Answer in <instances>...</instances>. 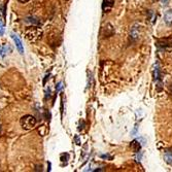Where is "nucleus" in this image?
<instances>
[{
  "instance_id": "423d86ee",
  "label": "nucleus",
  "mask_w": 172,
  "mask_h": 172,
  "mask_svg": "<svg viewBox=\"0 0 172 172\" xmlns=\"http://www.w3.org/2000/svg\"><path fill=\"white\" fill-rule=\"evenodd\" d=\"M131 148H132V150H134L135 152H138L140 150V144L138 143L137 140H134V141H132V143H131Z\"/></svg>"
},
{
  "instance_id": "f03ea898",
  "label": "nucleus",
  "mask_w": 172,
  "mask_h": 172,
  "mask_svg": "<svg viewBox=\"0 0 172 172\" xmlns=\"http://www.w3.org/2000/svg\"><path fill=\"white\" fill-rule=\"evenodd\" d=\"M36 124V119L31 114H26V116H22L20 120V125L24 130H31V129L35 128Z\"/></svg>"
},
{
  "instance_id": "20e7f679",
  "label": "nucleus",
  "mask_w": 172,
  "mask_h": 172,
  "mask_svg": "<svg viewBox=\"0 0 172 172\" xmlns=\"http://www.w3.org/2000/svg\"><path fill=\"white\" fill-rule=\"evenodd\" d=\"M112 6H113V1H112V0H104V1H103L102 8H103L104 12H110L111 8H112Z\"/></svg>"
},
{
  "instance_id": "6e6552de",
  "label": "nucleus",
  "mask_w": 172,
  "mask_h": 172,
  "mask_svg": "<svg viewBox=\"0 0 172 172\" xmlns=\"http://www.w3.org/2000/svg\"><path fill=\"white\" fill-rule=\"evenodd\" d=\"M3 33H4V26H3L2 22L0 21V36H2Z\"/></svg>"
},
{
  "instance_id": "0eeeda50",
  "label": "nucleus",
  "mask_w": 172,
  "mask_h": 172,
  "mask_svg": "<svg viewBox=\"0 0 172 172\" xmlns=\"http://www.w3.org/2000/svg\"><path fill=\"white\" fill-rule=\"evenodd\" d=\"M165 160L169 165H172V154L171 152H166L165 155Z\"/></svg>"
},
{
  "instance_id": "1a4fd4ad",
  "label": "nucleus",
  "mask_w": 172,
  "mask_h": 172,
  "mask_svg": "<svg viewBox=\"0 0 172 172\" xmlns=\"http://www.w3.org/2000/svg\"><path fill=\"white\" fill-rule=\"evenodd\" d=\"M61 89H62V83H59L58 84V88H57V91H60Z\"/></svg>"
},
{
  "instance_id": "f257e3e1",
  "label": "nucleus",
  "mask_w": 172,
  "mask_h": 172,
  "mask_svg": "<svg viewBox=\"0 0 172 172\" xmlns=\"http://www.w3.org/2000/svg\"><path fill=\"white\" fill-rule=\"evenodd\" d=\"M25 36L30 42H37L41 39L42 31L37 26H30L25 30Z\"/></svg>"
},
{
  "instance_id": "39448f33",
  "label": "nucleus",
  "mask_w": 172,
  "mask_h": 172,
  "mask_svg": "<svg viewBox=\"0 0 172 172\" xmlns=\"http://www.w3.org/2000/svg\"><path fill=\"white\" fill-rule=\"evenodd\" d=\"M164 20H165V22L168 23V24H171L172 23V9H169L165 12Z\"/></svg>"
},
{
  "instance_id": "9d476101",
  "label": "nucleus",
  "mask_w": 172,
  "mask_h": 172,
  "mask_svg": "<svg viewBox=\"0 0 172 172\" xmlns=\"http://www.w3.org/2000/svg\"><path fill=\"white\" fill-rule=\"evenodd\" d=\"M18 1L21 3H27V2H29L30 0H18Z\"/></svg>"
},
{
  "instance_id": "7ed1b4c3",
  "label": "nucleus",
  "mask_w": 172,
  "mask_h": 172,
  "mask_svg": "<svg viewBox=\"0 0 172 172\" xmlns=\"http://www.w3.org/2000/svg\"><path fill=\"white\" fill-rule=\"evenodd\" d=\"M12 39H14V41H15L16 43V47H17V49H19V52H20V54H24V47H23V44H22V41H21L20 37L18 36L17 34H15V33H12Z\"/></svg>"
},
{
  "instance_id": "9b49d317",
  "label": "nucleus",
  "mask_w": 172,
  "mask_h": 172,
  "mask_svg": "<svg viewBox=\"0 0 172 172\" xmlns=\"http://www.w3.org/2000/svg\"><path fill=\"white\" fill-rule=\"evenodd\" d=\"M163 2H164V4H167L169 2V0H163Z\"/></svg>"
}]
</instances>
